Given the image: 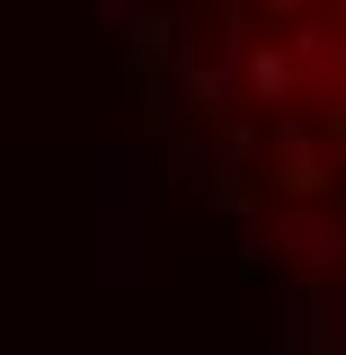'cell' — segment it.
Masks as SVG:
<instances>
[{
    "instance_id": "cell-7",
    "label": "cell",
    "mask_w": 346,
    "mask_h": 355,
    "mask_svg": "<svg viewBox=\"0 0 346 355\" xmlns=\"http://www.w3.org/2000/svg\"><path fill=\"white\" fill-rule=\"evenodd\" d=\"M311 355H346V338H338V347H311Z\"/></svg>"
},
{
    "instance_id": "cell-4",
    "label": "cell",
    "mask_w": 346,
    "mask_h": 355,
    "mask_svg": "<svg viewBox=\"0 0 346 355\" xmlns=\"http://www.w3.org/2000/svg\"><path fill=\"white\" fill-rule=\"evenodd\" d=\"M266 347H302V293H284L266 311Z\"/></svg>"
},
{
    "instance_id": "cell-5",
    "label": "cell",
    "mask_w": 346,
    "mask_h": 355,
    "mask_svg": "<svg viewBox=\"0 0 346 355\" xmlns=\"http://www.w3.org/2000/svg\"><path fill=\"white\" fill-rule=\"evenodd\" d=\"M133 44H142V62H160V53L178 44V27L169 18H133Z\"/></svg>"
},
{
    "instance_id": "cell-1",
    "label": "cell",
    "mask_w": 346,
    "mask_h": 355,
    "mask_svg": "<svg viewBox=\"0 0 346 355\" xmlns=\"http://www.w3.org/2000/svg\"><path fill=\"white\" fill-rule=\"evenodd\" d=\"M258 249L293 258L311 284H346V222L311 214V205H275V214H258Z\"/></svg>"
},
{
    "instance_id": "cell-6",
    "label": "cell",
    "mask_w": 346,
    "mask_h": 355,
    "mask_svg": "<svg viewBox=\"0 0 346 355\" xmlns=\"http://www.w3.org/2000/svg\"><path fill=\"white\" fill-rule=\"evenodd\" d=\"M98 18H116V27H133V0H89Z\"/></svg>"
},
{
    "instance_id": "cell-3",
    "label": "cell",
    "mask_w": 346,
    "mask_h": 355,
    "mask_svg": "<svg viewBox=\"0 0 346 355\" xmlns=\"http://www.w3.org/2000/svg\"><path fill=\"white\" fill-rule=\"evenodd\" d=\"M293 89H302V62H293V44H249L240 98H258V107H293Z\"/></svg>"
},
{
    "instance_id": "cell-2",
    "label": "cell",
    "mask_w": 346,
    "mask_h": 355,
    "mask_svg": "<svg viewBox=\"0 0 346 355\" xmlns=\"http://www.w3.org/2000/svg\"><path fill=\"white\" fill-rule=\"evenodd\" d=\"M266 169H275V187H284L293 205H311V196L329 187V151L311 142L302 116H275V133H266Z\"/></svg>"
}]
</instances>
